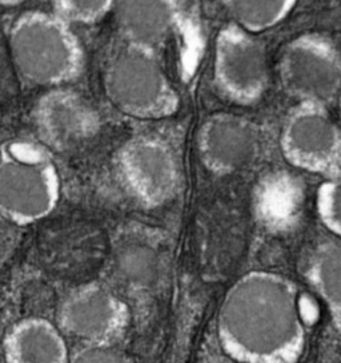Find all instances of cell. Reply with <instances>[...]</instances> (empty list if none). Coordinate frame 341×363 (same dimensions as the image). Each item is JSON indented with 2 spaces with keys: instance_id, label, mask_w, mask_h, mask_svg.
<instances>
[{
  "instance_id": "6da1fadb",
  "label": "cell",
  "mask_w": 341,
  "mask_h": 363,
  "mask_svg": "<svg viewBox=\"0 0 341 363\" xmlns=\"http://www.w3.org/2000/svg\"><path fill=\"white\" fill-rule=\"evenodd\" d=\"M296 285L276 273L251 272L224 296L217 340L236 362L293 363L305 349Z\"/></svg>"
},
{
  "instance_id": "7a4b0ae2",
  "label": "cell",
  "mask_w": 341,
  "mask_h": 363,
  "mask_svg": "<svg viewBox=\"0 0 341 363\" xmlns=\"http://www.w3.org/2000/svg\"><path fill=\"white\" fill-rule=\"evenodd\" d=\"M9 47L13 67L32 86L60 88L85 68V51L71 27L50 12L30 10L11 26Z\"/></svg>"
},
{
  "instance_id": "3957f363",
  "label": "cell",
  "mask_w": 341,
  "mask_h": 363,
  "mask_svg": "<svg viewBox=\"0 0 341 363\" xmlns=\"http://www.w3.org/2000/svg\"><path fill=\"white\" fill-rule=\"evenodd\" d=\"M60 194L53 152L33 140L0 145V212L13 224L24 228L42 221L56 209Z\"/></svg>"
},
{
  "instance_id": "277c9868",
  "label": "cell",
  "mask_w": 341,
  "mask_h": 363,
  "mask_svg": "<svg viewBox=\"0 0 341 363\" xmlns=\"http://www.w3.org/2000/svg\"><path fill=\"white\" fill-rule=\"evenodd\" d=\"M103 84L108 100L129 118H170L180 106L158 52L135 45L126 44L108 59Z\"/></svg>"
},
{
  "instance_id": "5b68a950",
  "label": "cell",
  "mask_w": 341,
  "mask_h": 363,
  "mask_svg": "<svg viewBox=\"0 0 341 363\" xmlns=\"http://www.w3.org/2000/svg\"><path fill=\"white\" fill-rule=\"evenodd\" d=\"M172 267V246L163 230L129 223L119 228L107 257L108 286L120 297L147 301L166 286Z\"/></svg>"
},
{
  "instance_id": "8992f818",
  "label": "cell",
  "mask_w": 341,
  "mask_h": 363,
  "mask_svg": "<svg viewBox=\"0 0 341 363\" xmlns=\"http://www.w3.org/2000/svg\"><path fill=\"white\" fill-rule=\"evenodd\" d=\"M281 86L298 103L327 107L340 92V55L320 33H304L284 47L278 60Z\"/></svg>"
},
{
  "instance_id": "52a82bcc",
  "label": "cell",
  "mask_w": 341,
  "mask_h": 363,
  "mask_svg": "<svg viewBox=\"0 0 341 363\" xmlns=\"http://www.w3.org/2000/svg\"><path fill=\"white\" fill-rule=\"evenodd\" d=\"M117 177L128 194L144 208H159L179 189L180 165L167 140L141 135L127 140L117 153Z\"/></svg>"
},
{
  "instance_id": "ba28073f",
  "label": "cell",
  "mask_w": 341,
  "mask_h": 363,
  "mask_svg": "<svg viewBox=\"0 0 341 363\" xmlns=\"http://www.w3.org/2000/svg\"><path fill=\"white\" fill-rule=\"evenodd\" d=\"M213 83L234 104H257L269 86L266 45L234 23L224 26L215 43Z\"/></svg>"
},
{
  "instance_id": "9c48e42d",
  "label": "cell",
  "mask_w": 341,
  "mask_h": 363,
  "mask_svg": "<svg viewBox=\"0 0 341 363\" xmlns=\"http://www.w3.org/2000/svg\"><path fill=\"white\" fill-rule=\"evenodd\" d=\"M127 302L107 284L91 282L74 289L62 301L56 326L79 345L117 346L129 328Z\"/></svg>"
},
{
  "instance_id": "30bf717a",
  "label": "cell",
  "mask_w": 341,
  "mask_h": 363,
  "mask_svg": "<svg viewBox=\"0 0 341 363\" xmlns=\"http://www.w3.org/2000/svg\"><path fill=\"white\" fill-rule=\"evenodd\" d=\"M280 150L300 171L340 179V130L327 107L298 103L281 127Z\"/></svg>"
},
{
  "instance_id": "8fae6325",
  "label": "cell",
  "mask_w": 341,
  "mask_h": 363,
  "mask_svg": "<svg viewBox=\"0 0 341 363\" xmlns=\"http://www.w3.org/2000/svg\"><path fill=\"white\" fill-rule=\"evenodd\" d=\"M38 141L50 152L76 150L100 129V118L83 95L67 86L48 89L32 109Z\"/></svg>"
},
{
  "instance_id": "7c38bea8",
  "label": "cell",
  "mask_w": 341,
  "mask_h": 363,
  "mask_svg": "<svg viewBox=\"0 0 341 363\" xmlns=\"http://www.w3.org/2000/svg\"><path fill=\"white\" fill-rule=\"evenodd\" d=\"M260 148L255 123L234 113H216L202 123L197 135L202 164L219 176H227L251 164Z\"/></svg>"
},
{
  "instance_id": "4fadbf2b",
  "label": "cell",
  "mask_w": 341,
  "mask_h": 363,
  "mask_svg": "<svg viewBox=\"0 0 341 363\" xmlns=\"http://www.w3.org/2000/svg\"><path fill=\"white\" fill-rule=\"evenodd\" d=\"M0 357L10 363H64L70 362V349L55 323L30 317L6 331L0 342Z\"/></svg>"
},
{
  "instance_id": "5bb4252c",
  "label": "cell",
  "mask_w": 341,
  "mask_h": 363,
  "mask_svg": "<svg viewBox=\"0 0 341 363\" xmlns=\"http://www.w3.org/2000/svg\"><path fill=\"white\" fill-rule=\"evenodd\" d=\"M112 11L126 44L153 52L168 42L178 19L172 1H120Z\"/></svg>"
},
{
  "instance_id": "9a60e30c",
  "label": "cell",
  "mask_w": 341,
  "mask_h": 363,
  "mask_svg": "<svg viewBox=\"0 0 341 363\" xmlns=\"http://www.w3.org/2000/svg\"><path fill=\"white\" fill-rule=\"evenodd\" d=\"M305 277L330 313L336 333L341 329V250L339 238L321 242L309 257Z\"/></svg>"
},
{
  "instance_id": "2e32d148",
  "label": "cell",
  "mask_w": 341,
  "mask_h": 363,
  "mask_svg": "<svg viewBox=\"0 0 341 363\" xmlns=\"http://www.w3.org/2000/svg\"><path fill=\"white\" fill-rule=\"evenodd\" d=\"M223 6L234 24L256 35L286 21L296 7V1H225Z\"/></svg>"
},
{
  "instance_id": "e0dca14e",
  "label": "cell",
  "mask_w": 341,
  "mask_h": 363,
  "mask_svg": "<svg viewBox=\"0 0 341 363\" xmlns=\"http://www.w3.org/2000/svg\"><path fill=\"white\" fill-rule=\"evenodd\" d=\"M316 212L327 230L339 238L341 235L340 179H327L316 192Z\"/></svg>"
},
{
  "instance_id": "ac0fdd59",
  "label": "cell",
  "mask_w": 341,
  "mask_h": 363,
  "mask_svg": "<svg viewBox=\"0 0 341 363\" xmlns=\"http://www.w3.org/2000/svg\"><path fill=\"white\" fill-rule=\"evenodd\" d=\"M114 1H55L53 13L68 26L95 24L112 12Z\"/></svg>"
},
{
  "instance_id": "d6986e66",
  "label": "cell",
  "mask_w": 341,
  "mask_h": 363,
  "mask_svg": "<svg viewBox=\"0 0 341 363\" xmlns=\"http://www.w3.org/2000/svg\"><path fill=\"white\" fill-rule=\"evenodd\" d=\"M128 359L117 346L79 345L74 352H70V362H124Z\"/></svg>"
},
{
  "instance_id": "ffe728a7",
  "label": "cell",
  "mask_w": 341,
  "mask_h": 363,
  "mask_svg": "<svg viewBox=\"0 0 341 363\" xmlns=\"http://www.w3.org/2000/svg\"><path fill=\"white\" fill-rule=\"evenodd\" d=\"M21 228L0 212V269L7 265L19 247Z\"/></svg>"
},
{
  "instance_id": "44dd1931",
  "label": "cell",
  "mask_w": 341,
  "mask_h": 363,
  "mask_svg": "<svg viewBox=\"0 0 341 363\" xmlns=\"http://www.w3.org/2000/svg\"><path fill=\"white\" fill-rule=\"evenodd\" d=\"M0 359H1V357H0Z\"/></svg>"
}]
</instances>
